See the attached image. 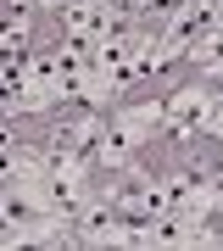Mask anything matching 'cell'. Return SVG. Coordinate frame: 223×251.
Instances as JSON below:
<instances>
[{"instance_id":"obj_2","label":"cell","mask_w":223,"mask_h":251,"mask_svg":"<svg viewBox=\"0 0 223 251\" xmlns=\"http://www.w3.org/2000/svg\"><path fill=\"white\" fill-rule=\"evenodd\" d=\"M34 6H45V11H67V6H78V0H34Z\"/></svg>"},{"instance_id":"obj_1","label":"cell","mask_w":223,"mask_h":251,"mask_svg":"<svg viewBox=\"0 0 223 251\" xmlns=\"http://www.w3.org/2000/svg\"><path fill=\"white\" fill-rule=\"evenodd\" d=\"M212 112H218V95L201 90V84H190V90H178L168 106H162V128H168L173 140H196L201 128L212 134Z\"/></svg>"}]
</instances>
